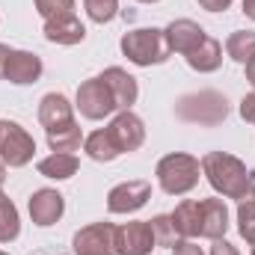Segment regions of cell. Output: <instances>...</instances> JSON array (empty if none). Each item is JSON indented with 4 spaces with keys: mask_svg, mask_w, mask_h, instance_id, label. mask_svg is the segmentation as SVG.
Wrapping results in <instances>:
<instances>
[{
    "mask_svg": "<svg viewBox=\"0 0 255 255\" xmlns=\"http://www.w3.org/2000/svg\"><path fill=\"white\" fill-rule=\"evenodd\" d=\"M199 163H202V175L208 178V184L223 199H241L255 184V172H250L247 163L229 151H208Z\"/></svg>",
    "mask_w": 255,
    "mask_h": 255,
    "instance_id": "6da1fadb",
    "label": "cell"
},
{
    "mask_svg": "<svg viewBox=\"0 0 255 255\" xmlns=\"http://www.w3.org/2000/svg\"><path fill=\"white\" fill-rule=\"evenodd\" d=\"M154 175L166 196H187L202 178V163L199 157H193L187 151H172L157 160Z\"/></svg>",
    "mask_w": 255,
    "mask_h": 255,
    "instance_id": "7a4b0ae2",
    "label": "cell"
},
{
    "mask_svg": "<svg viewBox=\"0 0 255 255\" xmlns=\"http://www.w3.org/2000/svg\"><path fill=\"white\" fill-rule=\"evenodd\" d=\"M122 54L128 57V63L139 65V68H151V65H160L169 60V45H166V36L160 27H136V30H128L119 42Z\"/></svg>",
    "mask_w": 255,
    "mask_h": 255,
    "instance_id": "3957f363",
    "label": "cell"
},
{
    "mask_svg": "<svg viewBox=\"0 0 255 255\" xmlns=\"http://www.w3.org/2000/svg\"><path fill=\"white\" fill-rule=\"evenodd\" d=\"M175 116L187 125H202V128H214L220 122H226L229 116V101L226 95L214 92V89H202V92H190L181 95L175 101Z\"/></svg>",
    "mask_w": 255,
    "mask_h": 255,
    "instance_id": "277c9868",
    "label": "cell"
},
{
    "mask_svg": "<svg viewBox=\"0 0 255 255\" xmlns=\"http://www.w3.org/2000/svg\"><path fill=\"white\" fill-rule=\"evenodd\" d=\"M74 107H77L80 116L89 119V122H101V119L119 113V107H116V101H113V92H110V86L101 80V74H98V77H89V80H83V83L77 86Z\"/></svg>",
    "mask_w": 255,
    "mask_h": 255,
    "instance_id": "5b68a950",
    "label": "cell"
},
{
    "mask_svg": "<svg viewBox=\"0 0 255 255\" xmlns=\"http://www.w3.org/2000/svg\"><path fill=\"white\" fill-rule=\"evenodd\" d=\"M36 139L27 133V128L9 119H0V160L12 169H21L33 160Z\"/></svg>",
    "mask_w": 255,
    "mask_h": 255,
    "instance_id": "8992f818",
    "label": "cell"
},
{
    "mask_svg": "<svg viewBox=\"0 0 255 255\" xmlns=\"http://www.w3.org/2000/svg\"><path fill=\"white\" fill-rule=\"evenodd\" d=\"M74 255H116V226L113 223H92L83 226L74 241Z\"/></svg>",
    "mask_w": 255,
    "mask_h": 255,
    "instance_id": "52a82bcc",
    "label": "cell"
},
{
    "mask_svg": "<svg viewBox=\"0 0 255 255\" xmlns=\"http://www.w3.org/2000/svg\"><path fill=\"white\" fill-rule=\"evenodd\" d=\"M154 232L148 220H130L116 226V255H151Z\"/></svg>",
    "mask_w": 255,
    "mask_h": 255,
    "instance_id": "ba28073f",
    "label": "cell"
},
{
    "mask_svg": "<svg viewBox=\"0 0 255 255\" xmlns=\"http://www.w3.org/2000/svg\"><path fill=\"white\" fill-rule=\"evenodd\" d=\"M148 199H151V181H142V178L122 181L107 193V211L110 214H136L139 208H145Z\"/></svg>",
    "mask_w": 255,
    "mask_h": 255,
    "instance_id": "9c48e42d",
    "label": "cell"
},
{
    "mask_svg": "<svg viewBox=\"0 0 255 255\" xmlns=\"http://www.w3.org/2000/svg\"><path fill=\"white\" fill-rule=\"evenodd\" d=\"M107 130H110L119 154H130V151H136L145 142V122L133 110H119L113 116V122L107 125Z\"/></svg>",
    "mask_w": 255,
    "mask_h": 255,
    "instance_id": "30bf717a",
    "label": "cell"
},
{
    "mask_svg": "<svg viewBox=\"0 0 255 255\" xmlns=\"http://www.w3.org/2000/svg\"><path fill=\"white\" fill-rule=\"evenodd\" d=\"M27 211H30V220L33 226L39 229H48L54 223H60V217L65 214V199L60 190H51V187H42L30 196L27 202Z\"/></svg>",
    "mask_w": 255,
    "mask_h": 255,
    "instance_id": "8fae6325",
    "label": "cell"
},
{
    "mask_svg": "<svg viewBox=\"0 0 255 255\" xmlns=\"http://www.w3.org/2000/svg\"><path fill=\"white\" fill-rule=\"evenodd\" d=\"M45 65H42V57L33 54V51H9L6 57V65H3V80L15 83V86H30L42 77Z\"/></svg>",
    "mask_w": 255,
    "mask_h": 255,
    "instance_id": "7c38bea8",
    "label": "cell"
},
{
    "mask_svg": "<svg viewBox=\"0 0 255 255\" xmlns=\"http://www.w3.org/2000/svg\"><path fill=\"white\" fill-rule=\"evenodd\" d=\"M42 33H45V39H48L51 45H65V48L80 45V42L86 39V27H83V21H80L74 12L60 15V18H48L45 27H42Z\"/></svg>",
    "mask_w": 255,
    "mask_h": 255,
    "instance_id": "4fadbf2b",
    "label": "cell"
},
{
    "mask_svg": "<svg viewBox=\"0 0 255 255\" xmlns=\"http://www.w3.org/2000/svg\"><path fill=\"white\" fill-rule=\"evenodd\" d=\"M163 36H166V45H169V51L172 54H190L193 48L208 36L196 21L190 18H175V21H169L166 27H163Z\"/></svg>",
    "mask_w": 255,
    "mask_h": 255,
    "instance_id": "5bb4252c",
    "label": "cell"
},
{
    "mask_svg": "<svg viewBox=\"0 0 255 255\" xmlns=\"http://www.w3.org/2000/svg\"><path fill=\"white\" fill-rule=\"evenodd\" d=\"M101 80L110 86L113 101H116V107H119V110H130V107L136 104V98H139V86H136V77H133V74H128L125 68L110 65V68H104V71H101Z\"/></svg>",
    "mask_w": 255,
    "mask_h": 255,
    "instance_id": "9a60e30c",
    "label": "cell"
},
{
    "mask_svg": "<svg viewBox=\"0 0 255 255\" xmlns=\"http://www.w3.org/2000/svg\"><path fill=\"white\" fill-rule=\"evenodd\" d=\"M68 122H74V104L65 98L63 92H48L42 101H39V125L48 130L54 128H63Z\"/></svg>",
    "mask_w": 255,
    "mask_h": 255,
    "instance_id": "2e32d148",
    "label": "cell"
},
{
    "mask_svg": "<svg viewBox=\"0 0 255 255\" xmlns=\"http://www.w3.org/2000/svg\"><path fill=\"white\" fill-rule=\"evenodd\" d=\"M169 217H172V226H175V232H178L181 241L202 238V199H184V202H178Z\"/></svg>",
    "mask_w": 255,
    "mask_h": 255,
    "instance_id": "e0dca14e",
    "label": "cell"
},
{
    "mask_svg": "<svg viewBox=\"0 0 255 255\" xmlns=\"http://www.w3.org/2000/svg\"><path fill=\"white\" fill-rule=\"evenodd\" d=\"M184 60L193 71L199 74H214L220 65H223V45L214 39V36H205L190 54H184Z\"/></svg>",
    "mask_w": 255,
    "mask_h": 255,
    "instance_id": "ac0fdd59",
    "label": "cell"
},
{
    "mask_svg": "<svg viewBox=\"0 0 255 255\" xmlns=\"http://www.w3.org/2000/svg\"><path fill=\"white\" fill-rule=\"evenodd\" d=\"M229 232V208L223 199H202V238L220 241Z\"/></svg>",
    "mask_w": 255,
    "mask_h": 255,
    "instance_id": "d6986e66",
    "label": "cell"
},
{
    "mask_svg": "<svg viewBox=\"0 0 255 255\" xmlns=\"http://www.w3.org/2000/svg\"><path fill=\"white\" fill-rule=\"evenodd\" d=\"M36 169H39V175H45L51 181H68L80 169V160H77V154H68V151H51L48 157H42L36 163Z\"/></svg>",
    "mask_w": 255,
    "mask_h": 255,
    "instance_id": "ffe728a7",
    "label": "cell"
},
{
    "mask_svg": "<svg viewBox=\"0 0 255 255\" xmlns=\"http://www.w3.org/2000/svg\"><path fill=\"white\" fill-rule=\"evenodd\" d=\"M83 151H86L92 160H98V163H110V160L119 157V148H116V142H113V136H110L107 128L92 130V133L83 139Z\"/></svg>",
    "mask_w": 255,
    "mask_h": 255,
    "instance_id": "44dd1931",
    "label": "cell"
},
{
    "mask_svg": "<svg viewBox=\"0 0 255 255\" xmlns=\"http://www.w3.org/2000/svg\"><path fill=\"white\" fill-rule=\"evenodd\" d=\"M45 136H48V148H51V151H68V154H74V151L83 145V139H86L83 130H80V125H77V119L68 122V125H63V128L48 130Z\"/></svg>",
    "mask_w": 255,
    "mask_h": 255,
    "instance_id": "7402d4cb",
    "label": "cell"
},
{
    "mask_svg": "<svg viewBox=\"0 0 255 255\" xmlns=\"http://www.w3.org/2000/svg\"><path fill=\"white\" fill-rule=\"evenodd\" d=\"M18 235H21L18 208L0 187V244H12V241H18Z\"/></svg>",
    "mask_w": 255,
    "mask_h": 255,
    "instance_id": "603a6c76",
    "label": "cell"
},
{
    "mask_svg": "<svg viewBox=\"0 0 255 255\" xmlns=\"http://www.w3.org/2000/svg\"><path fill=\"white\" fill-rule=\"evenodd\" d=\"M238 232L247 244H255V184L238 199Z\"/></svg>",
    "mask_w": 255,
    "mask_h": 255,
    "instance_id": "cb8c5ba5",
    "label": "cell"
},
{
    "mask_svg": "<svg viewBox=\"0 0 255 255\" xmlns=\"http://www.w3.org/2000/svg\"><path fill=\"white\" fill-rule=\"evenodd\" d=\"M226 54L235 60V63H247L255 57V30H235L229 39H226Z\"/></svg>",
    "mask_w": 255,
    "mask_h": 255,
    "instance_id": "d4e9b609",
    "label": "cell"
},
{
    "mask_svg": "<svg viewBox=\"0 0 255 255\" xmlns=\"http://www.w3.org/2000/svg\"><path fill=\"white\" fill-rule=\"evenodd\" d=\"M151 223V232H154V244L157 247H166V250H172L181 238H178V232H175V226H172V217L169 214H157L154 220H148Z\"/></svg>",
    "mask_w": 255,
    "mask_h": 255,
    "instance_id": "484cf974",
    "label": "cell"
},
{
    "mask_svg": "<svg viewBox=\"0 0 255 255\" xmlns=\"http://www.w3.org/2000/svg\"><path fill=\"white\" fill-rule=\"evenodd\" d=\"M83 9L89 15V21L95 24H110L119 15V0H83Z\"/></svg>",
    "mask_w": 255,
    "mask_h": 255,
    "instance_id": "4316f807",
    "label": "cell"
},
{
    "mask_svg": "<svg viewBox=\"0 0 255 255\" xmlns=\"http://www.w3.org/2000/svg\"><path fill=\"white\" fill-rule=\"evenodd\" d=\"M33 6H36V12H39L45 21L74 12V0H33Z\"/></svg>",
    "mask_w": 255,
    "mask_h": 255,
    "instance_id": "83f0119b",
    "label": "cell"
},
{
    "mask_svg": "<svg viewBox=\"0 0 255 255\" xmlns=\"http://www.w3.org/2000/svg\"><path fill=\"white\" fill-rule=\"evenodd\" d=\"M241 119L255 125V89L250 95H244V101H241Z\"/></svg>",
    "mask_w": 255,
    "mask_h": 255,
    "instance_id": "f1b7e54d",
    "label": "cell"
},
{
    "mask_svg": "<svg viewBox=\"0 0 255 255\" xmlns=\"http://www.w3.org/2000/svg\"><path fill=\"white\" fill-rule=\"evenodd\" d=\"M172 255H205V253H202V247L193 244V241H178V244L172 247Z\"/></svg>",
    "mask_w": 255,
    "mask_h": 255,
    "instance_id": "f546056e",
    "label": "cell"
},
{
    "mask_svg": "<svg viewBox=\"0 0 255 255\" xmlns=\"http://www.w3.org/2000/svg\"><path fill=\"white\" fill-rule=\"evenodd\" d=\"M211 255H241V253H238V247H232L226 238H220V241H214V247H211Z\"/></svg>",
    "mask_w": 255,
    "mask_h": 255,
    "instance_id": "4dcf8cb0",
    "label": "cell"
},
{
    "mask_svg": "<svg viewBox=\"0 0 255 255\" xmlns=\"http://www.w3.org/2000/svg\"><path fill=\"white\" fill-rule=\"evenodd\" d=\"M202 9H208V12H226L235 0H196Z\"/></svg>",
    "mask_w": 255,
    "mask_h": 255,
    "instance_id": "1f68e13d",
    "label": "cell"
},
{
    "mask_svg": "<svg viewBox=\"0 0 255 255\" xmlns=\"http://www.w3.org/2000/svg\"><path fill=\"white\" fill-rule=\"evenodd\" d=\"M244 68H247V80L253 83V89H255V57H253V60H247V63H244Z\"/></svg>",
    "mask_w": 255,
    "mask_h": 255,
    "instance_id": "d6a6232c",
    "label": "cell"
},
{
    "mask_svg": "<svg viewBox=\"0 0 255 255\" xmlns=\"http://www.w3.org/2000/svg\"><path fill=\"white\" fill-rule=\"evenodd\" d=\"M241 6H244V15H247L250 21H255V0H244Z\"/></svg>",
    "mask_w": 255,
    "mask_h": 255,
    "instance_id": "836d02e7",
    "label": "cell"
},
{
    "mask_svg": "<svg viewBox=\"0 0 255 255\" xmlns=\"http://www.w3.org/2000/svg\"><path fill=\"white\" fill-rule=\"evenodd\" d=\"M9 51H12V48L0 45V77H3V65H6V57H9Z\"/></svg>",
    "mask_w": 255,
    "mask_h": 255,
    "instance_id": "e575fe53",
    "label": "cell"
},
{
    "mask_svg": "<svg viewBox=\"0 0 255 255\" xmlns=\"http://www.w3.org/2000/svg\"><path fill=\"white\" fill-rule=\"evenodd\" d=\"M3 181H6V163L0 160V187H3Z\"/></svg>",
    "mask_w": 255,
    "mask_h": 255,
    "instance_id": "d590c367",
    "label": "cell"
},
{
    "mask_svg": "<svg viewBox=\"0 0 255 255\" xmlns=\"http://www.w3.org/2000/svg\"><path fill=\"white\" fill-rule=\"evenodd\" d=\"M139 3H157V0H139Z\"/></svg>",
    "mask_w": 255,
    "mask_h": 255,
    "instance_id": "8d00e7d4",
    "label": "cell"
},
{
    "mask_svg": "<svg viewBox=\"0 0 255 255\" xmlns=\"http://www.w3.org/2000/svg\"><path fill=\"white\" fill-rule=\"evenodd\" d=\"M250 247H253V255H255V244H250Z\"/></svg>",
    "mask_w": 255,
    "mask_h": 255,
    "instance_id": "74e56055",
    "label": "cell"
},
{
    "mask_svg": "<svg viewBox=\"0 0 255 255\" xmlns=\"http://www.w3.org/2000/svg\"><path fill=\"white\" fill-rule=\"evenodd\" d=\"M0 255H9V253H3V250H0Z\"/></svg>",
    "mask_w": 255,
    "mask_h": 255,
    "instance_id": "f35d334b",
    "label": "cell"
}]
</instances>
